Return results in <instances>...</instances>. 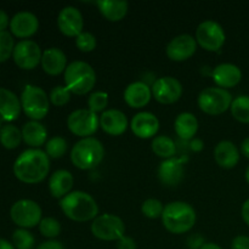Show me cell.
I'll use <instances>...</instances> for the list:
<instances>
[{
  "mask_svg": "<svg viewBox=\"0 0 249 249\" xmlns=\"http://www.w3.org/2000/svg\"><path fill=\"white\" fill-rule=\"evenodd\" d=\"M50 172V157L40 148L23 151L14 163V174L24 184L41 182Z\"/></svg>",
  "mask_w": 249,
  "mask_h": 249,
  "instance_id": "obj_1",
  "label": "cell"
},
{
  "mask_svg": "<svg viewBox=\"0 0 249 249\" xmlns=\"http://www.w3.org/2000/svg\"><path fill=\"white\" fill-rule=\"evenodd\" d=\"M60 207L68 219L77 223L94 220L99 214V206L94 197L84 191H72L60 199Z\"/></svg>",
  "mask_w": 249,
  "mask_h": 249,
  "instance_id": "obj_2",
  "label": "cell"
},
{
  "mask_svg": "<svg viewBox=\"0 0 249 249\" xmlns=\"http://www.w3.org/2000/svg\"><path fill=\"white\" fill-rule=\"evenodd\" d=\"M196 211L191 204L174 201L164 206L162 214L163 226L174 235H181L191 230L196 224Z\"/></svg>",
  "mask_w": 249,
  "mask_h": 249,
  "instance_id": "obj_3",
  "label": "cell"
},
{
  "mask_svg": "<svg viewBox=\"0 0 249 249\" xmlns=\"http://www.w3.org/2000/svg\"><path fill=\"white\" fill-rule=\"evenodd\" d=\"M105 147L96 138L80 139L71 150V160L78 169L89 170L104 160Z\"/></svg>",
  "mask_w": 249,
  "mask_h": 249,
  "instance_id": "obj_4",
  "label": "cell"
},
{
  "mask_svg": "<svg viewBox=\"0 0 249 249\" xmlns=\"http://www.w3.org/2000/svg\"><path fill=\"white\" fill-rule=\"evenodd\" d=\"M65 84L72 94L85 95L96 84V72L84 61H73L65 71Z\"/></svg>",
  "mask_w": 249,
  "mask_h": 249,
  "instance_id": "obj_5",
  "label": "cell"
},
{
  "mask_svg": "<svg viewBox=\"0 0 249 249\" xmlns=\"http://www.w3.org/2000/svg\"><path fill=\"white\" fill-rule=\"evenodd\" d=\"M21 106L24 114L32 121H41L50 109V99L45 90L36 85L27 84L21 94Z\"/></svg>",
  "mask_w": 249,
  "mask_h": 249,
  "instance_id": "obj_6",
  "label": "cell"
},
{
  "mask_svg": "<svg viewBox=\"0 0 249 249\" xmlns=\"http://www.w3.org/2000/svg\"><path fill=\"white\" fill-rule=\"evenodd\" d=\"M197 104L204 113L209 116H219L230 109L232 104V95L223 88H206L199 92Z\"/></svg>",
  "mask_w": 249,
  "mask_h": 249,
  "instance_id": "obj_7",
  "label": "cell"
},
{
  "mask_svg": "<svg viewBox=\"0 0 249 249\" xmlns=\"http://www.w3.org/2000/svg\"><path fill=\"white\" fill-rule=\"evenodd\" d=\"M91 233L101 241H119L125 236V224L114 214L97 215L91 223Z\"/></svg>",
  "mask_w": 249,
  "mask_h": 249,
  "instance_id": "obj_8",
  "label": "cell"
},
{
  "mask_svg": "<svg viewBox=\"0 0 249 249\" xmlns=\"http://www.w3.org/2000/svg\"><path fill=\"white\" fill-rule=\"evenodd\" d=\"M40 206L32 199H19L10 208V218L19 229H32L41 221Z\"/></svg>",
  "mask_w": 249,
  "mask_h": 249,
  "instance_id": "obj_9",
  "label": "cell"
},
{
  "mask_svg": "<svg viewBox=\"0 0 249 249\" xmlns=\"http://www.w3.org/2000/svg\"><path fill=\"white\" fill-rule=\"evenodd\" d=\"M226 34L223 26L213 19H207L198 24L196 29V41L207 51H218L223 48Z\"/></svg>",
  "mask_w": 249,
  "mask_h": 249,
  "instance_id": "obj_10",
  "label": "cell"
},
{
  "mask_svg": "<svg viewBox=\"0 0 249 249\" xmlns=\"http://www.w3.org/2000/svg\"><path fill=\"white\" fill-rule=\"evenodd\" d=\"M70 131L79 138H91L100 126V117L89 108H79L73 111L67 118Z\"/></svg>",
  "mask_w": 249,
  "mask_h": 249,
  "instance_id": "obj_11",
  "label": "cell"
},
{
  "mask_svg": "<svg viewBox=\"0 0 249 249\" xmlns=\"http://www.w3.org/2000/svg\"><path fill=\"white\" fill-rule=\"evenodd\" d=\"M41 56L43 53L40 46L31 39L18 41L15 45L14 53H12L14 62L16 63L17 67L26 71L34 70L41 62Z\"/></svg>",
  "mask_w": 249,
  "mask_h": 249,
  "instance_id": "obj_12",
  "label": "cell"
},
{
  "mask_svg": "<svg viewBox=\"0 0 249 249\" xmlns=\"http://www.w3.org/2000/svg\"><path fill=\"white\" fill-rule=\"evenodd\" d=\"M152 89V96L155 97L156 101L162 105H172L179 101L180 97L182 96L184 88L180 83L179 79L170 75L160 77L153 83L151 87Z\"/></svg>",
  "mask_w": 249,
  "mask_h": 249,
  "instance_id": "obj_13",
  "label": "cell"
},
{
  "mask_svg": "<svg viewBox=\"0 0 249 249\" xmlns=\"http://www.w3.org/2000/svg\"><path fill=\"white\" fill-rule=\"evenodd\" d=\"M57 27L63 36L77 38L84 28L82 12L74 6H65L58 12Z\"/></svg>",
  "mask_w": 249,
  "mask_h": 249,
  "instance_id": "obj_14",
  "label": "cell"
},
{
  "mask_svg": "<svg viewBox=\"0 0 249 249\" xmlns=\"http://www.w3.org/2000/svg\"><path fill=\"white\" fill-rule=\"evenodd\" d=\"M197 45L198 44H197L196 38L190 34H180L168 43L165 51H167V56L172 61L182 62L195 55Z\"/></svg>",
  "mask_w": 249,
  "mask_h": 249,
  "instance_id": "obj_15",
  "label": "cell"
},
{
  "mask_svg": "<svg viewBox=\"0 0 249 249\" xmlns=\"http://www.w3.org/2000/svg\"><path fill=\"white\" fill-rule=\"evenodd\" d=\"M39 19L33 12L21 11L14 15L10 21V31L15 36L21 39L31 38L38 32Z\"/></svg>",
  "mask_w": 249,
  "mask_h": 249,
  "instance_id": "obj_16",
  "label": "cell"
},
{
  "mask_svg": "<svg viewBox=\"0 0 249 249\" xmlns=\"http://www.w3.org/2000/svg\"><path fill=\"white\" fill-rule=\"evenodd\" d=\"M184 158L173 157L164 160L158 168V178L165 186H177L182 181L185 175Z\"/></svg>",
  "mask_w": 249,
  "mask_h": 249,
  "instance_id": "obj_17",
  "label": "cell"
},
{
  "mask_svg": "<svg viewBox=\"0 0 249 249\" xmlns=\"http://www.w3.org/2000/svg\"><path fill=\"white\" fill-rule=\"evenodd\" d=\"M130 129L139 139H151L160 130V121L151 112H139L131 118Z\"/></svg>",
  "mask_w": 249,
  "mask_h": 249,
  "instance_id": "obj_18",
  "label": "cell"
},
{
  "mask_svg": "<svg viewBox=\"0 0 249 249\" xmlns=\"http://www.w3.org/2000/svg\"><path fill=\"white\" fill-rule=\"evenodd\" d=\"M212 77L216 87L228 90L240 84L242 80V71L233 63H220L213 70Z\"/></svg>",
  "mask_w": 249,
  "mask_h": 249,
  "instance_id": "obj_19",
  "label": "cell"
},
{
  "mask_svg": "<svg viewBox=\"0 0 249 249\" xmlns=\"http://www.w3.org/2000/svg\"><path fill=\"white\" fill-rule=\"evenodd\" d=\"M128 118L119 109H106L100 116V126L106 134L112 136H119L128 129Z\"/></svg>",
  "mask_w": 249,
  "mask_h": 249,
  "instance_id": "obj_20",
  "label": "cell"
},
{
  "mask_svg": "<svg viewBox=\"0 0 249 249\" xmlns=\"http://www.w3.org/2000/svg\"><path fill=\"white\" fill-rule=\"evenodd\" d=\"M152 97V89L145 82H133L124 90V101L131 108H142Z\"/></svg>",
  "mask_w": 249,
  "mask_h": 249,
  "instance_id": "obj_21",
  "label": "cell"
},
{
  "mask_svg": "<svg viewBox=\"0 0 249 249\" xmlns=\"http://www.w3.org/2000/svg\"><path fill=\"white\" fill-rule=\"evenodd\" d=\"M22 111L21 100L6 88H0V121L11 123L16 121Z\"/></svg>",
  "mask_w": 249,
  "mask_h": 249,
  "instance_id": "obj_22",
  "label": "cell"
},
{
  "mask_svg": "<svg viewBox=\"0 0 249 249\" xmlns=\"http://www.w3.org/2000/svg\"><path fill=\"white\" fill-rule=\"evenodd\" d=\"M241 152L237 146L229 140H223L218 142L214 148V160L219 167L224 169H232L240 162Z\"/></svg>",
  "mask_w": 249,
  "mask_h": 249,
  "instance_id": "obj_23",
  "label": "cell"
},
{
  "mask_svg": "<svg viewBox=\"0 0 249 249\" xmlns=\"http://www.w3.org/2000/svg\"><path fill=\"white\" fill-rule=\"evenodd\" d=\"M41 67L49 75H58L67 68V56L61 49L49 48L43 51Z\"/></svg>",
  "mask_w": 249,
  "mask_h": 249,
  "instance_id": "obj_24",
  "label": "cell"
},
{
  "mask_svg": "<svg viewBox=\"0 0 249 249\" xmlns=\"http://www.w3.org/2000/svg\"><path fill=\"white\" fill-rule=\"evenodd\" d=\"M73 184H74V179H73L72 173L66 169H58L49 179V191L53 197L62 199L70 194Z\"/></svg>",
  "mask_w": 249,
  "mask_h": 249,
  "instance_id": "obj_25",
  "label": "cell"
},
{
  "mask_svg": "<svg viewBox=\"0 0 249 249\" xmlns=\"http://www.w3.org/2000/svg\"><path fill=\"white\" fill-rule=\"evenodd\" d=\"M21 131L23 141L32 148H39L48 142V130L40 122H27Z\"/></svg>",
  "mask_w": 249,
  "mask_h": 249,
  "instance_id": "obj_26",
  "label": "cell"
},
{
  "mask_svg": "<svg viewBox=\"0 0 249 249\" xmlns=\"http://www.w3.org/2000/svg\"><path fill=\"white\" fill-rule=\"evenodd\" d=\"M96 6L102 16L111 22L122 21L129 10L128 1L123 0H100L96 1Z\"/></svg>",
  "mask_w": 249,
  "mask_h": 249,
  "instance_id": "obj_27",
  "label": "cell"
},
{
  "mask_svg": "<svg viewBox=\"0 0 249 249\" xmlns=\"http://www.w3.org/2000/svg\"><path fill=\"white\" fill-rule=\"evenodd\" d=\"M174 129L180 139L191 141L198 131V121L191 112H182L175 118Z\"/></svg>",
  "mask_w": 249,
  "mask_h": 249,
  "instance_id": "obj_28",
  "label": "cell"
},
{
  "mask_svg": "<svg viewBox=\"0 0 249 249\" xmlns=\"http://www.w3.org/2000/svg\"><path fill=\"white\" fill-rule=\"evenodd\" d=\"M151 147H152L155 155L160 158H164V160L173 158L177 153V146H175L174 140L167 135H160L153 138Z\"/></svg>",
  "mask_w": 249,
  "mask_h": 249,
  "instance_id": "obj_29",
  "label": "cell"
},
{
  "mask_svg": "<svg viewBox=\"0 0 249 249\" xmlns=\"http://www.w3.org/2000/svg\"><path fill=\"white\" fill-rule=\"evenodd\" d=\"M22 131L12 124H5L0 130V143L6 150H15L22 142Z\"/></svg>",
  "mask_w": 249,
  "mask_h": 249,
  "instance_id": "obj_30",
  "label": "cell"
},
{
  "mask_svg": "<svg viewBox=\"0 0 249 249\" xmlns=\"http://www.w3.org/2000/svg\"><path fill=\"white\" fill-rule=\"evenodd\" d=\"M231 114L240 123L249 124V96L240 95L232 100L230 107Z\"/></svg>",
  "mask_w": 249,
  "mask_h": 249,
  "instance_id": "obj_31",
  "label": "cell"
},
{
  "mask_svg": "<svg viewBox=\"0 0 249 249\" xmlns=\"http://www.w3.org/2000/svg\"><path fill=\"white\" fill-rule=\"evenodd\" d=\"M68 143L67 140L62 136H53V138L49 139L48 142L45 143V152L46 155L53 160H58L62 158L67 152Z\"/></svg>",
  "mask_w": 249,
  "mask_h": 249,
  "instance_id": "obj_32",
  "label": "cell"
},
{
  "mask_svg": "<svg viewBox=\"0 0 249 249\" xmlns=\"http://www.w3.org/2000/svg\"><path fill=\"white\" fill-rule=\"evenodd\" d=\"M12 245L16 249H33L36 238L27 229H17L12 233Z\"/></svg>",
  "mask_w": 249,
  "mask_h": 249,
  "instance_id": "obj_33",
  "label": "cell"
},
{
  "mask_svg": "<svg viewBox=\"0 0 249 249\" xmlns=\"http://www.w3.org/2000/svg\"><path fill=\"white\" fill-rule=\"evenodd\" d=\"M15 40L11 33L7 31L0 32V63L6 62L14 53Z\"/></svg>",
  "mask_w": 249,
  "mask_h": 249,
  "instance_id": "obj_34",
  "label": "cell"
},
{
  "mask_svg": "<svg viewBox=\"0 0 249 249\" xmlns=\"http://www.w3.org/2000/svg\"><path fill=\"white\" fill-rule=\"evenodd\" d=\"M163 211H164V206L160 199L156 198H148L142 202L141 204V212L146 218L150 219H158L162 218Z\"/></svg>",
  "mask_w": 249,
  "mask_h": 249,
  "instance_id": "obj_35",
  "label": "cell"
},
{
  "mask_svg": "<svg viewBox=\"0 0 249 249\" xmlns=\"http://www.w3.org/2000/svg\"><path fill=\"white\" fill-rule=\"evenodd\" d=\"M39 231L44 237L55 238L61 233V224L57 219L51 216L43 218L39 224Z\"/></svg>",
  "mask_w": 249,
  "mask_h": 249,
  "instance_id": "obj_36",
  "label": "cell"
},
{
  "mask_svg": "<svg viewBox=\"0 0 249 249\" xmlns=\"http://www.w3.org/2000/svg\"><path fill=\"white\" fill-rule=\"evenodd\" d=\"M71 95H72V92L68 90L66 85H57V87H53L51 89L49 99H50V102L53 105L57 107H62L71 101Z\"/></svg>",
  "mask_w": 249,
  "mask_h": 249,
  "instance_id": "obj_37",
  "label": "cell"
},
{
  "mask_svg": "<svg viewBox=\"0 0 249 249\" xmlns=\"http://www.w3.org/2000/svg\"><path fill=\"white\" fill-rule=\"evenodd\" d=\"M108 105V94L105 91H95L88 99V107L94 113L102 112L104 113Z\"/></svg>",
  "mask_w": 249,
  "mask_h": 249,
  "instance_id": "obj_38",
  "label": "cell"
},
{
  "mask_svg": "<svg viewBox=\"0 0 249 249\" xmlns=\"http://www.w3.org/2000/svg\"><path fill=\"white\" fill-rule=\"evenodd\" d=\"M75 45L79 49L82 53H91L96 49L97 45V39L90 32L83 31L79 36L75 38Z\"/></svg>",
  "mask_w": 249,
  "mask_h": 249,
  "instance_id": "obj_39",
  "label": "cell"
},
{
  "mask_svg": "<svg viewBox=\"0 0 249 249\" xmlns=\"http://www.w3.org/2000/svg\"><path fill=\"white\" fill-rule=\"evenodd\" d=\"M231 249H249V237L245 235L236 236L231 242Z\"/></svg>",
  "mask_w": 249,
  "mask_h": 249,
  "instance_id": "obj_40",
  "label": "cell"
},
{
  "mask_svg": "<svg viewBox=\"0 0 249 249\" xmlns=\"http://www.w3.org/2000/svg\"><path fill=\"white\" fill-rule=\"evenodd\" d=\"M117 249H136V242L129 236H123L117 241Z\"/></svg>",
  "mask_w": 249,
  "mask_h": 249,
  "instance_id": "obj_41",
  "label": "cell"
},
{
  "mask_svg": "<svg viewBox=\"0 0 249 249\" xmlns=\"http://www.w3.org/2000/svg\"><path fill=\"white\" fill-rule=\"evenodd\" d=\"M204 245V240L198 235L191 236L187 241V246L190 249H201L202 246Z\"/></svg>",
  "mask_w": 249,
  "mask_h": 249,
  "instance_id": "obj_42",
  "label": "cell"
},
{
  "mask_svg": "<svg viewBox=\"0 0 249 249\" xmlns=\"http://www.w3.org/2000/svg\"><path fill=\"white\" fill-rule=\"evenodd\" d=\"M36 249H65V247H63L62 243L58 242V241L50 240L46 241V242L40 243Z\"/></svg>",
  "mask_w": 249,
  "mask_h": 249,
  "instance_id": "obj_43",
  "label": "cell"
},
{
  "mask_svg": "<svg viewBox=\"0 0 249 249\" xmlns=\"http://www.w3.org/2000/svg\"><path fill=\"white\" fill-rule=\"evenodd\" d=\"M10 21H11V19L9 18L6 12H5L4 10L0 9V32L6 31L7 27H10Z\"/></svg>",
  "mask_w": 249,
  "mask_h": 249,
  "instance_id": "obj_44",
  "label": "cell"
},
{
  "mask_svg": "<svg viewBox=\"0 0 249 249\" xmlns=\"http://www.w3.org/2000/svg\"><path fill=\"white\" fill-rule=\"evenodd\" d=\"M190 148H191L194 152H201V151L204 148V142L201 140V139L195 138L190 141Z\"/></svg>",
  "mask_w": 249,
  "mask_h": 249,
  "instance_id": "obj_45",
  "label": "cell"
},
{
  "mask_svg": "<svg viewBox=\"0 0 249 249\" xmlns=\"http://www.w3.org/2000/svg\"><path fill=\"white\" fill-rule=\"evenodd\" d=\"M241 215H242L243 221L249 226V198L245 203L242 204V209H241Z\"/></svg>",
  "mask_w": 249,
  "mask_h": 249,
  "instance_id": "obj_46",
  "label": "cell"
},
{
  "mask_svg": "<svg viewBox=\"0 0 249 249\" xmlns=\"http://www.w3.org/2000/svg\"><path fill=\"white\" fill-rule=\"evenodd\" d=\"M240 152L245 156L247 160H249V136L246 138L245 140L241 142V147H240Z\"/></svg>",
  "mask_w": 249,
  "mask_h": 249,
  "instance_id": "obj_47",
  "label": "cell"
},
{
  "mask_svg": "<svg viewBox=\"0 0 249 249\" xmlns=\"http://www.w3.org/2000/svg\"><path fill=\"white\" fill-rule=\"evenodd\" d=\"M0 249H16L14 247L11 242L4 240V238H0Z\"/></svg>",
  "mask_w": 249,
  "mask_h": 249,
  "instance_id": "obj_48",
  "label": "cell"
},
{
  "mask_svg": "<svg viewBox=\"0 0 249 249\" xmlns=\"http://www.w3.org/2000/svg\"><path fill=\"white\" fill-rule=\"evenodd\" d=\"M201 249H223V248H221L219 245H216V243L209 242V243H204Z\"/></svg>",
  "mask_w": 249,
  "mask_h": 249,
  "instance_id": "obj_49",
  "label": "cell"
},
{
  "mask_svg": "<svg viewBox=\"0 0 249 249\" xmlns=\"http://www.w3.org/2000/svg\"><path fill=\"white\" fill-rule=\"evenodd\" d=\"M246 181H247L248 185H249V165H248L247 170H246Z\"/></svg>",
  "mask_w": 249,
  "mask_h": 249,
  "instance_id": "obj_50",
  "label": "cell"
},
{
  "mask_svg": "<svg viewBox=\"0 0 249 249\" xmlns=\"http://www.w3.org/2000/svg\"><path fill=\"white\" fill-rule=\"evenodd\" d=\"M2 126H4V125H2V122L0 121V130H1V128H2Z\"/></svg>",
  "mask_w": 249,
  "mask_h": 249,
  "instance_id": "obj_51",
  "label": "cell"
}]
</instances>
